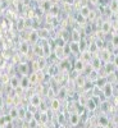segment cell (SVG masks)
Wrapping results in <instances>:
<instances>
[{
    "mask_svg": "<svg viewBox=\"0 0 118 128\" xmlns=\"http://www.w3.org/2000/svg\"><path fill=\"white\" fill-rule=\"evenodd\" d=\"M92 52L87 49V50H82L81 52H80V59L85 63V64H90V62L92 60Z\"/></svg>",
    "mask_w": 118,
    "mask_h": 128,
    "instance_id": "6da1fadb",
    "label": "cell"
},
{
    "mask_svg": "<svg viewBox=\"0 0 118 128\" xmlns=\"http://www.w3.org/2000/svg\"><path fill=\"white\" fill-rule=\"evenodd\" d=\"M42 102H41V98H40V95L39 94H34L30 98V105L31 106H34V108H40V105H41Z\"/></svg>",
    "mask_w": 118,
    "mask_h": 128,
    "instance_id": "7a4b0ae2",
    "label": "cell"
},
{
    "mask_svg": "<svg viewBox=\"0 0 118 128\" xmlns=\"http://www.w3.org/2000/svg\"><path fill=\"white\" fill-rule=\"evenodd\" d=\"M101 63H103V62L100 60L99 56H94L92 60L90 62V67H91V69H94V70H96V72H99L100 68H101Z\"/></svg>",
    "mask_w": 118,
    "mask_h": 128,
    "instance_id": "3957f363",
    "label": "cell"
},
{
    "mask_svg": "<svg viewBox=\"0 0 118 128\" xmlns=\"http://www.w3.org/2000/svg\"><path fill=\"white\" fill-rule=\"evenodd\" d=\"M46 59L45 58H39L36 62H34V70L36 72V70H42L45 68V66H46Z\"/></svg>",
    "mask_w": 118,
    "mask_h": 128,
    "instance_id": "277c9868",
    "label": "cell"
},
{
    "mask_svg": "<svg viewBox=\"0 0 118 128\" xmlns=\"http://www.w3.org/2000/svg\"><path fill=\"white\" fill-rule=\"evenodd\" d=\"M60 108H62V102H60V100H59L58 98H53L51 101H50V109H51L53 112H59Z\"/></svg>",
    "mask_w": 118,
    "mask_h": 128,
    "instance_id": "5b68a950",
    "label": "cell"
},
{
    "mask_svg": "<svg viewBox=\"0 0 118 128\" xmlns=\"http://www.w3.org/2000/svg\"><path fill=\"white\" fill-rule=\"evenodd\" d=\"M90 14H91V9H90V6H87V5H82V6L80 8V16H81L83 19H89Z\"/></svg>",
    "mask_w": 118,
    "mask_h": 128,
    "instance_id": "8992f818",
    "label": "cell"
},
{
    "mask_svg": "<svg viewBox=\"0 0 118 128\" xmlns=\"http://www.w3.org/2000/svg\"><path fill=\"white\" fill-rule=\"evenodd\" d=\"M100 60L101 62H105V63H109L110 62V51L108 49H103L100 50V55H99Z\"/></svg>",
    "mask_w": 118,
    "mask_h": 128,
    "instance_id": "52a82bcc",
    "label": "cell"
},
{
    "mask_svg": "<svg viewBox=\"0 0 118 128\" xmlns=\"http://www.w3.org/2000/svg\"><path fill=\"white\" fill-rule=\"evenodd\" d=\"M80 119H81V115H80L78 113H72V114H69V118H68L71 126H77V124L80 123Z\"/></svg>",
    "mask_w": 118,
    "mask_h": 128,
    "instance_id": "ba28073f",
    "label": "cell"
},
{
    "mask_svg": "<svg viewBox=\"0 0 118 128\" xmlns=\"http://www.w3.org/2000/svg\"><path fill=\"white\" fill-rule=\"evenodd\" d=\"M30 86H31V82H30V78H28V76H23L22 78H21V82H19V87L22 88L23 91L25 90H28L30 88Z\"/></svg>",
    "mask_w": 118,
    "mask_h": 128,
    "instance_id": "9c48e42d",
    "label": "cell"
},
{
    "mask_svg": "<svg viewBox=\"0 0 118 128\" xmlns=\"http://www.w3.org/2000/svg\"><path fill=\"white\" fill-rule=\"evenodd\" d=\"M19 82H21V78H18L17 76H13L12 78L9 80V86L12 90H18L19 88Z\"/></svg>",
    "mask_w": 118,
    "mask_h": 128,
    "instance_id": "30bf717a",
    "label": "cell"
},
{
    "mask_svg": "<svg viewBox=\"0 0 118 128\" xmlns=\"http://www.w3.org/2000/svg\"><path fill=\"white\" fill-rule=\"evenodd\" d=\"M73 68H74V70L76 72H83L85 70V68H86V64H85L81 59H77L76 62H74V64H73Z\"/></svg>",
    "mask_w": 118,
    "mask_h": 128,
    "instance_id": "8fae6325",
    "label": "cell"
},
{
    "mask_svg": "<svg viewBox=\"0 0 118 128\" xmlns=\"http://www.w3.org/2000/svg\"><path fill=\"white\" fill-rule=\"evenodd\" d=\"M103 94L105 95V98H112L113 95V84L112 83H106L105 86L103 87Z\"/></svg>",
    "mask_w": 118,
    "mask_h": 128,
    "instance_id": "7c38bea8",
    "label": "cell"
},
{
    "mask_svg": "<svg viewBox=\"0 0 118 128\" xmlns=\"http://www.w3.org/2000/svg\"><path fill=\"white\" fill-rule=\"evenodd\" d=\"M69 48H71V52L72 54H80L81 52V48H80V42H69Z\"/></svg>",
    "mask_w": 118,
    "mask_h": 128,
    "instance_id": "4fadbf2b",
    "label": "cell"
},
{
    "mask_svg": "<svg viewBox=\"0 0 118 128\" xmlns=\"http://www.w3.org/2000/svg\"><path fill=\"white\" fill-rule=\"evenodd\" d=\"M34 52H35V55H37L39 58H45V55H44V49H42V45L35 44V45H34Z\"/></svg>",
    "mask_w": 118,
    "mask_h": 128,
    "instance_id": "5bb4252c",
    "label": "cell"
},
{
    "mask_svg": "<svg viewBox=\"0 0 118 128\" xmlns=\"http://www.w3.org/2000/svg\"><path fill=\"white\" fill-rule=\"evenodd\" d=\"M28 50H30V44H28V41H23V42H21L19 44V52L21 54H28Z\"/></svg>",
    "mask_w": 118,
    "mask_h": 128,
    "instance_id": "9a60e30c",
    "label": "cell"
},
{
    "mask_svg": "<svg viewBox=\"0 0 118 128\" xmlns=\"http://www.w3.org/2000/svg\"><path fill=\"white\" fill-rule=\"evenodd\" d=\"M10 122H12V118L9 116V114L8 115H2L0 116V128H5V126L9 124Z\"/></svg>",
    "mask_w": 118,
    "mask_h": 128,
    "instance_id": "2e32d148",
    "label": "cell"
},
{
    "mask_svg": "<svg viewBox=\"0 0 118 128\" xmlns=\"http://www.w3.org/2000/svg\"><path fill=\"white\" fill-rule=\"evenodd\" d=\"M110 30H112V23L109 22V20H104V22L101 23V32L106 35V34L110 32Z\"/></svg>",
    "mask_w": 118,
    "mask_h": 128,
    "instance_id": "e0dca14e",
    "label": "cell"
},
{
    "mask_svg": "<svg viewBox=\"0 0 118 128\" xmlns=\"http://www.w3.org/2000/svg\"><path fill=\"white\" fill-rule=\"evenodd\" d=\"M28 42H31V44H37L39 42V34L35 31H32L28 34Z\"/></svg>",
    "mask_w": 118,
    "mask_h": 128,
    "instance_id": "ac0fdd59",
    "label": "cell"
},
{
    "mask_svg": "<svg viewBox=\"0 0 118 128\" xmlns=\"http://www.w3.org/2000/svg\"><path fill=\"white\" fill-rule=\"evenodd\" d=\"M8 114H9L10 118H12V120L18 119V106H13V108H10Z\"/></svg>",
    "mask_w": 118,
    "mask_h": 128,
    "instance_id": "d6986e66",
    "label": "cell"
},
{
    "mask_svg": "<svg viewBox=\"0 0 118 128\" xmlns=\"http://www.w3.org/2000/svg\"><path fill=\"white\" fill-rule=\"evenodd\" d=\"M71 37H72V40H71V41H73V42H80V41L82 40L81 34H80V32H78L77 30H73V31H72Z\"/></svg>",
    "mask_w": 118,
    "mask_h": 128,
    "instance_id": "ffe728a7",
    "label": "cell"
},
{
    "mask_svg": "<svg viewBox=\"0 0 118 128\" xmlns=\"http://www.w3.org/2000/svg\"><path fill=\"white\" fill-rule=\"evenodd\" d=\"M64 46H58L57 45V48H55V56L57 58H59V59H64L66 58V55H64V49H63Z\"/></svg>",
    "mask_w": 118,
    "mask_h": 128,
    "instance_id": "44dd1931",
    "label": "cell"
},
{
    "mask_svg": "<svg viewBox=\"0 0 118 128\" xmlns=\"http://www.w3.org/2000/svg\"><path fill=\"white\" fill-rule=\"evenodd\" d=\"M27 114V109L23 108V106H18V119L19 120H25Z\"/></svg>",
    "mask_w": 118,
    "mask_h": 128,
    "instance_id": "7402d4cb",
    "label": "cell"
},
{
    "mask_svg": "<svg viewBox=\"0 0 118 128\" xmlns=\"http://www.w3.org/2000/svg\"><path fill=\"white\" fill-rule=\"evenodd\" d=\"M86 108L90 112H94V110H96V108H98V104L94 101V99H89L87 102H86Z\"/></svg>",
    "mask_w": 118,
    "mask_h": 128,
    "instance_id": "603a6c76",
    "label": "cell"
},
{
    "mask_svg": "<svg viewBox=\"0 0 118 128\" xmlns=\"http://www.w3.org/2000/svg\"><path fill=\"white\" fill-rule=\"evenodd\" d=\"M57 95H58V99H59V100L66 99V98H67V88H66V87H60Z\"/></svg>",
    "mask_w": 118,
    "mask_h": 128,
    "instance_id": "cb8c5ba5",
    "label": "cell"
},
{
    "mask_svg": "<svg viewBox=\"0 0 118 128\" xmlns=\"http://www.w3.org/2000/svg\"><path fill=\"white\" fill-rule=\"evenodd\" d=\"M96 83H98V84H96L98 87H104L105 84L108 83V81H106V77H100L99 76V78L96 80Z\"/></svg>",
    "mask_w": 118,
    "mask_h": 128,
    "instance_id": "d4e9b609",
    "label": "cell"
},
{
    "mask_svg": "<svg viewBox=\"0 0 118 128\" xmlns=\"http://www.w3.org/2000/svg\"><path fill=\"white\" fill-rule=\"evenodd\" d=\"M28 78H30L31 84H36V83H39V80H37V74H36V72L28 74Z\"/></svg>",
    "mask_w": 118,
    "mask_h": 128,
    "instance_id": "484cf974",
    "label": "cell"
},
{
    "mask_svg": "<svg viewBox=\"0 0 118 128\" xmlns=\"http://www.w3.org/2000/svg\"><path fill=\"white\" fill-rule=\"evenodd\" d=\"M19 70L22 72V74L23 76H27L28 74V72H27V69H28V64H19Z\"/></svg>",
    "mask_w": 118,
    "mask_h": 128,
    "instance_id": "4316f807",
    "label": "cell"
},
{
    "mask_svg": "<svg viewBox=\"0 0 118 128\" xmlns=\"http://www.w3.org/2000/svg\"><path fill=\"white\" fill-rule=\"evenodd\" d=\"M105 69H106V72H108V74H110V73L114 72L115 67H114L113 63H106V64H105Z\"/></svg>",
    "mask_w": 118,
    "mask_h": 128,
    "instance_id": "83f0119b",
    "label": "cell"
},
{
    "mask_svg": "<svg viewBox=\"0 0 118 128\" xmlns=\"http://www.w3.org/2000/svg\"><path fill=\"white\" fill-rule=\"evenodd\" d=\"M109 8H110V10H112L113 13L117 12V10H118V2H117V0H113V2H110Z\"/></svg>",
    "mask_w": 118,
    "mask_h": 128,
    "instance_id": "f1b7e54d",
    "label": "cell"
},
{
    "mask_svg": "<svg viewBox=\"0 0 118 128\" xmlns=\"http://www.w3.org/2000/svg\"><path fill=\"white\" fill-rule=\"evenodd\" d=\"M99 124L103 126V127H106V126L109 124L108 118H106V116H100V118H99Z\"/></svg>",
    "mask_w": 118,
    "mask_h": 128,
    "instance_id": "f546056e",
    "label": "cell"
},
{
    "mask_svg": "<svg viewBox=\"0 0 118 128\" xmlns=\"http://www.w3.org/2000/svg\"><path fill=\"white\" fill-rule=\"evenodd\" d=\"M76 82H77V86L82 88V87L85 86V83H86V80H85L83 77H80V76H78V78L76 80Z\"/></svg>",
    "mask_w": 118,
    "mask_h": 128,
    "instance_id": "4dcf8cb0",
    "label": "cell"
},
{
    "mask_svg": "<svg viewBox=\"0 0 118 128\" xmlns=\"http://www.w3.org/2000/svg\"><path fill=\"white\" fill-rule=\"evenodd\" d=\"M17 28H18L19 31H22V30L25 28V19H23V18H19V19H18V22H17Z\"/></svg>",
    "mask_w": 118,
    "mask_h": 128,
    "instance_id": "1f68e13d",
    "label": "cell"
},
{
    "mask_svg": "<svg viewBox=\"0 0 118 128\" xmlns=\"http://www.w3.org/2000/svg\"><path fill=\"white\" fill-rule=\"evenodd\" d=\"M37 126H39V122H37L35 118L32 119V120H30V122H28V128H39Z\"/></svg>",
    "mask_w": 118,
    "mask_h": 128,
    "instance_id": "d6a6232c",
    "label": "cell"
},
{
    "mask_svg": "<svg viewBox=\"0 0 118 128\" xmlns=\"http://www.w3.org/2000/svg\"><path fill=\"white\" fill-rule=\"evenodd\" d=\"M39 38H48V31L46 30H42V31H39Z\"/></svg>",
    "mask_w": 118,
    "mask_h": 128,
    "instance_id": "836d02e7",
    "label": "cell"
},
{
    "mask_svg": "<svg viewBox=\"0 0 118 128\" xmlns=\"http://www.w3.org/2000/svg\"><path fill=\"white\" fill-rule=\"evenodd\" d=\"M112 44H113V46L118 48V34L113 36V38H112Z\"/></svg>",
    "mask_w": 118,
    "mask_h": 128,
    "instance_id": "e575fe53",
    "label": "cell"
},
{
    "mask_svg": "<svg viewBox=\"0 0 118 128\" xmlns=\"http://www.w3.org/2000/svg\"><path fill=\"white\" fill-rule=\"evenodd\" d=\"M113 64H114V67L115 68H118V55H115L114 56V59H113V62H112Z\"/></svg>",
    "mask_w": 118,
    "mask_h": 128,
    "instance_id": "d590c367",
    "label": "cell"
},
{
    "mask_svg": "<svg viewBox=\"0 0 118 128\" xmlns=\"http://www.w3.org/2000/svg\"><path fill=\"white\" fill-rule=\"evenodd\" d=\"M5 128H14V127H13V123L10 122L9 124H7V126H5Z\"/></svg>",
    "mask_w": 118,
    "mask_h": 128,
    "instance_id": "8d00e7d4",
    "label": "cell"
},
{
    "mask_svg": "<svg viewBox=\"0 0 118 128\" xmlns=\"http://www.w3.org/2000/svg\"><path fill=\"white\" fill-rule=\"evenodd\" d=\"M2 108H3V98L0 96V109H2Z\"/></svg>",
    "mask_w": 118,
    "mask_h": 128,
    "instance_id": "74e56055",
    "label": "cell"
},
{
    "mask_svg": "<svg viewBox=\"0 0 118 128\" xmlns=\"http://www.w3.org/2000/svg\"><path fill=\"white\" fill-rule=\"evenodd\" d=\"M90 3H92V4H98V3H99V0H90Z\"/></svg>",
    "mask_w": 118,
    "mask_h": 128,
    "instance_id": "f35d334b",
    "label": "cell"
},
{
    "mask_svg": "<svg viewBox=\"0 0 118 128\" xmlns=\"http://www.w3.org/2000/svg\"><path fill=\"white\" fill-rule=\"evenodd\" d=\"M95 128H105V127H103V126H100V124H98V126H95Z\"/></svg>",
    "mask_w": 118,
    "mask_h": 128,
    "instance_id": "ab89813d",
    "label": "cell"
},
{
    "mask_svg": "<svg viewBox=\"0 0 118 128\" xmlns=\"http://www.w3.org/2000/svg\"><path fill=\"white\" fill-rule=\"evenodd\" d=\"M59 128H64V126H62V124H60V126H59Z\"/></svg>",
    "mask_w": 118,
    "mask_h": 128,
    "instance_id": "60d3db41",
    "label": "cell"
}]
</instances>
